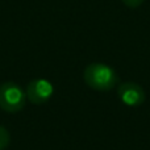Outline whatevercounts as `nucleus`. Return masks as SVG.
Segmentation results:
<instances>
[{
  "mask_svg": "<svg viewBox=\"0 0 150 150\" xmlns=\"http://www.w3.org/2000/svg\"><path fill=\"white\" fill-rule=\"evenodd\" d=\"M86 84L96 91H111L117 84V73L104 63H91L83 73Z\"/></svg>",
  "mask_w": 150,
  "mask_h": 150,
  "instance_id": "1",
  "label": "nucleus"
},
{
  "mask_svg": "<svg viewBox=\"0 0 150 150\" xmlns=\"http://www.w3.org/2000/svg\"><path fill=\"white\" fill-rule=\"evenodd\" d=\"M26 103V93L17 83L4 82L0 84V108L8 113L23 111Z\"/></svg>",
  "mask_w": 150,
  "mask_h": 150,
  "instance_id": "2",
  "label": "nucleus"
},
{
  "mask_svg": "<svg viewBox=\"0 0 150 150\" xmlns=\"http://www.w3.org/2000/svg\"><path fill=\"white\" fill-rule=\"evenodd\" d=\"M26 99L33 104H44L52 99L54 93V86L46 79H33L26 86Z\"/></svg>",
  "mask_w": 150,
  "mask_h": 150,
  "instance_id": "3",
  "label": "nucleus"
},
{
  "mask_svg": "<svg viewBox=\"0 0 150 150\" xmlns=\"http://www.w3.org/2000/svg\"><path fill=\"white\" fill-rule=\"evenodd\" d=\"M117 95L120 100L128 107H138L146 99L144 88L134 82H125L120 84L117 88Z\"/></svg>",
  "mask_w": 150,
  "mask_h": 150,
  "instance_id": "4",
  "label": "nucleus"
},
{
  "mask_svg": "<svg viewBox=\"0 0 150 150\" xmlns=\"http://www.w3.org/2000/svg\"><path fill=\"white\" fill-rule=\"evenodd\" d=\"M9 141H11V136L9 132L5 129L4 127L0 125V150H5L9 145Z\"/></svg>",
  "mask_w": 150,
  "mask_h": 150,
  "instance_id": "5",
  "label": "nucleus"
},
{
  "mask_svg": "<svg viewBox=\"0 0 150 150\" xmlns=\"http://www.w3.org/2000/svg\"><path fill=\"white\" fill-rule=\"evenodd\" d=\"M125 5H128L129 8H137L138 5L142 4L144 0H122Z\"/></svg>",
  "mask_w": 150,
  "mask_h": 150,
  "instance_id": "6",
  "label": "nucleus"
}]
</instances>
